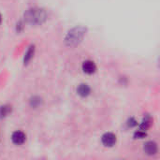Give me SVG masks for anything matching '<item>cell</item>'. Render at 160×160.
I'll return each mask as SVG.
<instances>
[{
    "instance_id": "4",
    "label": "cell",
    "mask_w": 160,
    "mask_h": 160,
    "mask_svg": "<svg viewBox=\"0 0 160 160\" xmlns=\"http://www.w3.org/2000/svg\"><path fill=\"white\" fill-rule=\"evenodd\" d=\"M26 140V136L22 131L17 130L12 133L11 135V141L15 145H21Z\"/></svg>"
},
{
    "instance_id": "1",
    "label": "cell",
    "mask_w": 160,
    "mask_h": 160,
    "mask_svg": "<svg viewBox=\"0 0 160 160\" xmlns=\"http://www.w3.org/2000/svg\"><path fill=\"white\" fill-rule=\"evenodd\" d=\"M47 19V13L43 8H31L24 12V20L33 25L42 24Z\"/></svg>"
},
{
    "instance_id": "5",
    "label": "cell",
    "mask_w": 160,
    "mask_h": 160,
    "mask_svg": "<svg viewBox=\"0 0 160 160\" xmlns=\"http://www.w3.org/2000/svg\"><path fill=\"white\" fill-rule=\"evenodd\" d=\"M82 71L88 75H91V74H94L97 70V66L96 64L91 61V60H86L82 63Z\"/></svg>"
},
{
    "instance_id": "8",
    "label": "cell",
    "mask_w": 160,
    "mask_h": 160,
    "mask_svg": "<svg viewBox=\"0 0 160 160\" xmlns=\"http://www.w3.org/2000/svg\"><path fill=\"white\" fill-rule=\"evenodd\" d=\"M151 122H152V118H151L149 115H146V116L142 119V123L139 125V129L143 130V131H146V130L150 128Z\"/></svg>"
},
{
    "instance_id": "3",
    "label": "cell",
    "mask_w": 160,
    "mask_h": 160,
    "mask_svg": "<svg viewBox=\"0 0 160 160\" xmlns=\"http://www.w3.org/2000/svg\"><path fill=\"white\" fill-rule=\"evenodd\" d=\"M116 136L112 132H107L102 135L101 137V142L106 147H112L116 143Z\"/></svg>"
},
{
    "instance_id": "12",
    "label": "cell",
    "mask_w": 160,
    "mask_h": 160,
    "mask_svg": "<svg viewBox=\"0 0 160 160\" xmlns=\"http://www.w3.org/2000/svg\"><path fill=\"white\" fill-rule=\"evenodd\" d=\"M146 131H143V130H137L135 133H134V139H143L146 137Z\"/></svg>"
},
{
    "instance_id": "9",
    "label": "cell",
    "mask_w": 160,
    "mask_h": 160,
    "mask_svg": "<svg viewBox=\"0 0 160 160\" xmlns=\"http://www.w3.org/2000/svg\"><path fill=\"white\" fill-rule=\"evenodd\" d=\"M34 53H35V46L32 45V46H30L27 49L26 52L24 53V57H23V63H24V65L28 64V62L33 58Z\"/></svg>"
},
{
    "instance_id": "6",
    "label": "cell",
    "mask_w": 160,
    "mask_h": 160,
    "mask_svg": "<svg viewBox=\"0 0 160 160\" xmlns=\"http://www.w3.org/2000/svg\"><path fill=\"white\" fill-rule=\"evenodd\" d=\"M158 144L155 142H147L143 146V151L148 156H154L158 153Z\"/></svg>"
},
{
    "instance_id": "2",
    "label": "cell",
    "mask_w": 160,
    "mask_h": 160,
    "mask_svg": "<svg viewBox=\"0 0 160 160\" xmlns=\"http://www.w3.org/2000/svg\"><path fill=\"white\" fill-rule=\"evenodd\" d=\"M85 32H86V29L82 26H76L70 29L65 37L66 44L70 47L78 45L82 40L85 35Z\"/></svg>"
},
{
    "instance_id": "14",
    "label": "cell",
    "mask_w": 160,
    "mask_h": 160,
    "mask_svg": "<svg viewBox=\"0 0 160 160\" xmlns=\"http://www.w3.org/2000/svg\"><path fill=\"white\" fill-rule=\"evenodd\" d=\"M1 22H2V16H1V14H0V23H1Z\"/></svg>"
},
{
    "instance_id": "11",
    "label": "cell",
    "mask_w": 160,
    "mask_h": 160,
    "mask_svg": "<svg viewBox=\"0 0 160 160\" xmlns=\"http://www.w3.org/2000/svg\"><path fill=\"white\" fill-rule=\"evenodd\" d=\"M42 103V99L39 97H33L30 99V106L32 108H38Z\"/></svg>"
},
{
    "instance_id": "10",
    "label": "cell",
    "mask_w": 160,
    "mask_h": 160,
    "mask_svg": "<svg viewBox=\"0 0 160 160\" xmlns=\"http://www.w3.org/2000/svg\"><path fill=\"white\" fill-rule=\"evenodd\" d=\"M11 112V107L8 105H4L0 107V117H6Z\"/></svg>"
},
{
    "instance_id": "7",
    "label": "cell",
    "mask_w": 160,
    "mask_h": 160,
    "mask_svg": "<svg viewBox=\"0 0 160 160\" xmlns=\"http://www.w3.org/2000/svg\"><path fill=\"white\" fill-rule=\"evenodd\" d=\"M77 93L82 98H86L91 93V88L86 83H81L77 88Z\"/></svg>"
},
{
    "instance_id": "13",
    "label": "cell",
    "mask_w": 160,
    "mask_h": 160,
    "mask_svg": "<svg viewBox=\"0 0 160 160\" xmlns=\"http://www.w3.org/2000/svg\"><path fill=\"white\" fill-rule=\"evenodd\" d=\"M128 128H134V127H136V126H138V123H137V121L133 118V117H131V118H129L128 120Z\"/></svg>"
}]
</instances>
